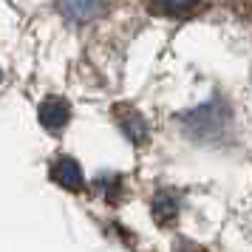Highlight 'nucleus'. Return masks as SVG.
I'll use <instances>...</instances> for the list:
<instances>
[{"instance_id": "obj_1", "label": "nucleus", "mask_w": 252, "mask_h": 252, "mask_svg": "<svg viewBox=\"0 0 252 252\" xmlns=\"http://www.w3.org/2000/svg\"><path fill=\"white\" fill-rule=\"evenodd\" d=\"M68 119H71V108L60 96H51V99L40 105V122H43L46 130H63L68 125Z\"/></svg>"}, {"instance_id": "obj_2", "label": "nucleus", "mask_w": 252, "mask_h": 252, "mask_svg": "<svg viewBox=\"0 0 252 252\" xmlns=\"http://www.w3.org/2000/svg\"><path fill=\"white\" fill-rule=\"evenodd\" d=\"M51 179L60 184V187H65V190H82V170L80 164L68 156H63V159L54 161V167H51Z\"/></svg>"}, {"instance_id": "obj_3", "label": "nucleus", "mask_w": 252, "mask_h": 252, "mask_svg": "<svg viewBox=\"0 0 252 252\" xmlns=\"http://www.w3.org/2000/svg\"><path fill=\"white\" fill-rule=\"evenodd\" d=\"M60 12L68 20L77 23H88L102 12V0H60Z\"/></svg>"}, {"instance_id": "obj_4", "label": "nucleus", "mask_w": 252, "mask_h": 252, "mask_svg": "<svg viewBox=\"0 0 252 252\" xmlns=\"http://www.w3.org/2000/svg\"><path fill=\"white\" fill-rule=\"evenodd\" d=\"M201 0H150V6L159 14H173V17H182V14L193 12Z\"/></svg>"}, {"instance_id": "obj_5", "label": "nucleus", "mask_w": 252, "mask_h": 252, "mask_svg": "<svg viewBox=\"0 0 252 252\" xmlns=\"http://www.w3.org/2000/svg\"><path fill=\"white\" fill-rule=\"evenodd\" d=\"M116 111H119V125L125 127V133H127L130 139H133V142H139V139L148 133L145 122H142V119H139V116L133 114V111H127V108H116Z\"/></svg>"}]
</instances>
